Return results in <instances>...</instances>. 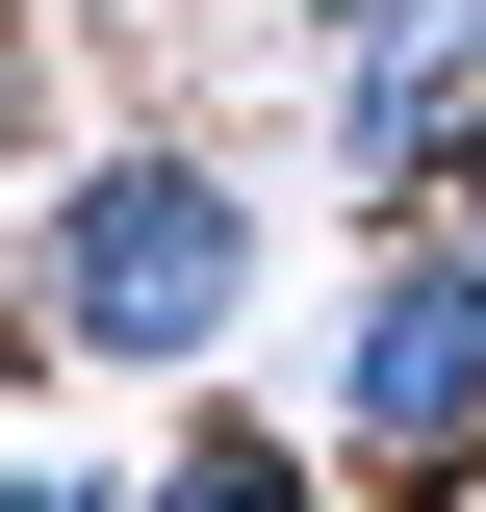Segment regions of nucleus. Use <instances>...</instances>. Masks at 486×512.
<instances>
[{"instance_id": "obj_1", "label": "nucleus", "mask_w": 486, "mask_h": 512, "mask_svg": "<svg viewBox=\"0 0 486 512\" xmlns=\"http://www.w3.org/2000/svg\"><path fill=\"white\" fill-rule=\"evenodd\" d=\"M256 256L282 205L205 154V128H103L26 180V256H0V359H103V384H205L256 333Z\"/></svg>"}, {"instance_id": "obj_2", "label": "nucleus", "mask_w": 486, "mask_h": 512, "mask_svg": "<svg viewBox=\"0 0 486 512\" xmlns=\"http://www.w3.org/2000/svg\"><path fill=\"white\" fill-rule=\"evenodd\" d=\"M333 487L359 512H486V256L435 231V205H384L359 231V308H333Z\"/></svg>"}, {"instance_id": "obj_3", "label": "nucleus", "mask_w": 486, "mask_h": 512, "mask_svg": "<svg viewBox=\"0 0 486 512\" xmlns=\"http://www.w3.org/2000/svg\"><path fill=\"white\" fill-rule=\"evenodd\" d=\"M461 103H486V0H359V26H333V180H359V231L435 205Z\"/></svg>"}, {"instance_id": "obj_4", "label": "nucleus", "mask_w": 486, "mask_h": 512, "mask_svg": "<svg viewBox=\"0 0 486 512\" xmlns=\"http://www.w3.org/2000/svg\"><path fill=\"white\" fill-rule=\"evenodd\" d=\"M128 512H359V487H333V436H282V410H180Z\"/></svg>"}, {"instance_id": "obj_5", "label": "nucleus", "mask_w": 486, "mask_h": 512, "mask_svg": "<svg viewBox=\"0 0 486 512\" xmlns=\"http://www.w3.org/2000/svg\"><path fill=\"white\" fill-rule=\"evenodd\" d=\"M0 512H128V487H103V461H0Z\"/></svg>"}, {"instance_id": "obj_6", "label": "nucleus", "mask_w": 486, "mask_h": 512, "mask_svg": "<svg viewBox=\"0 0 486 512\" xmlns=\"http://www.w3.org/2000/svg\"><path fill=\"white\" fill-rule=\"evenodd\" d=\"M435 231H461V256H486V103H461V154H435Z\"/></svg>"}, {"instance_id": "obj_7", "label": "nucleus", "mask_w": 486, "mask_h": 512, "mask_svg": "<svg viewBox=\"0 0 486 512\" xmlns=\"http://www.w3.org/2000/svg\"><path fill=\"white\" fill-rule=\"evenodd\" d=\"M26 103H52V77H26V52H0V154H26Z\"/></svg>"}, {"instance_id": "obj_8", "label": "nucleus", "mask_w": 486, "mask_h": 512, "mask_svg": "<svg viewBox=\"0 0 486 512\" xmlns=\"http://www.w3.org/2000/svg\"><path fill=\"white\" fill-rule=\"evenodd\" d=\"M282 26H359V0H282Z\"/></svg>"}]
</instances>
